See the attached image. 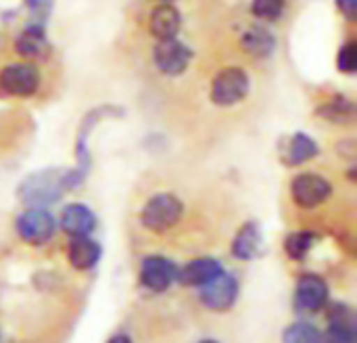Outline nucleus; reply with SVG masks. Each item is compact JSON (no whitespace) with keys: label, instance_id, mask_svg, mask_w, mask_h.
Wrapping results in <instances>:
<instances>
[{"label":"nucleus","instance_id":"19","mask_svg":"<svg viewBox=\"0 0 357 343\" xmlns=\"http://www.w3.org/2000/svg\"><path fill=\"white\" fill-rule=\"evenodd\" d=\"M222 264L215 258H197L188 264L182 266V270H178V279L180 285L184 287H201L207 281H211L213 277H218L222 272Z\"/></svg>","mask_w":357,"mask_h":343},{"label":"nucleus","instance_id":"12","mask_svg":"<svg viewBox=\"0 0 357 343\" xmlns=\"http://www.w3.org/2000/svg\"><path fill=\"white\" fill-rule=\"evenodd\" d=\"M322 343H357L356 314L347 304H335L328 312V329Z\"/></svg>","mask_w":357,"mask_h":343},{"label":"nucleus","instance_id":"4","mask_svg":"<svg viewBox=\"0 0 357 343\" xmlns=\"http://www.w3.org/2000/svg\"><path fill=\"white\" fill-rule=\"evenodd\" d=\"M19 239L27 245H46L56 233V218L46 207H27L15 220Z\"/></svg>","mask_w":357,"mask_h":343},{"label":"nucleus","instance_id":"16","mask_svg":"<svg viewBox=\"0 0 357 343\" xmlns=\"http://www.w3.org/2000/svg\"><path fill=\"white\" fill-rule=\"evenodd\" d=\"M182 27V15L176 4L163 2L157 4L149 15V31L157 40H169L180 34Z\"/></svg>","mask_w":357,"mask_h":343},{"label":"nucleus","instance_id":"8","mask_svg":"<svg viewBox=\"0 0 357 343\" xmlns=\"http://www.w3.org/2000/svg\"><path fill=\"white\" fill-rule=\"evenodd\" d=\"M192 61V52L186 44H182L178 38H169V40H157L155 48H153V65L157 67L159 73L167 75V78H176L182 75L186 71V67Z\"/></svg>","mask_w":357,"mask_h":343},{"label":"nucleus","instance_id":"6","mask_svg":"<svg viewBox=\"0 0 357 343\" xmlns=\"http://www.w3.org/2000/svg\"><path fill=\"white\" fill-rule=\"evenodd\" d=\"M0 88L19 98H27L40 88V71L31 61H19L0 69Z\"/></svg>","mask_w":357,"mask_h":343},{"label":"nucleus","instance_id":"24","mask_svg":"<svg viewBox=\"0 0 357 343\" xmlns=\"http://www.w3.org/2000/svg\"><path fill=\"white\" fill-rule=\"evenodd\" d=\"M287 10V0H251V15L261 21H278Z\"/></svg>","mask_w":357,"mask_h":343},{"label":"nucleus","instance_id":"17","mask_svg":"<svg viewBox=\"0 0 357 343\" xmlns=\"http://www.w3.org/2000/svg\"><path fill=\"white\" fill-rule=\"evenodd\" d=\"M59 226L69 237H88L96 228V214L84 203H69L61 212Z\"/></svg>","mask_w":357,"mask_h":343},{"label":"nucleus","instance_id":"10","mask_svg":"<svg viewBox=\"0 0 357 343\" xmlns=\"http://www.w3.org/2000/svg\"><path fill=\"white\" fill-rule=\"evenodd\" d=\"M331 298L328 291V283L320 277V275H303L297 281V289H295V306L299 312L305 314H316L320 310L326 308Z\"/></svg>","mask_w":357,"mask_h":343},{"label":"nucleus","instance_id":"14","mask_svg":"<svg viewBox=\"0 0 357 343\" xmlns=\"http://www.w3.org/2000/svg\"><path fill=\"white\" fill-rule=\"evenodd\" d=\"M318 153H320L318 143L305 132H295V134L287 136L280 145V159L289 168L303 166V163L312 161L314 157H318Z\"/></svg>","mask_w":357,"mask_h":343},{"label":"nucleus","instance_id":"9","mask_svg":"<svg viewBox=\"0 0 357 343\" xmlns=\"http://www.w3.org/2000/svg\"><path fill=\"white\" fill-rule=\"evenodd\" d=\"M123 111L113 107V105H102V107H94L90 113L84 115L82 124H79V130H77V140H75V157H77V166L75 170L82 174V176H88V170H90V147H88V138L92 134V130L105 119V117H111V115H121Z\"/></svg>","mask_w":357,"mask_h":343},{"label":"nucleus","instance_id":"26","mask_svg":"<svg viewBox=\"0 0 357 343\" xmlns=\"http://www.w3.org/2000/svg\"><path fill=\"white\" fill-rule=\"evenodd\" d=\"M335 2H337L339 13H341L349 23L357 21V0H335Z\"/></svg>","mask_w":357,"mask_h":343},{"label":"nucleus","instance_id":"20","mask_svg":"<svg viewBox=\"0 0 357 343\" xmlns=\"http://www.w3.org/2000/svg\"><path fill=\"white\" fill-rule=\"evenodd\" d=\"M241 46L249 57L268 59L276 50V38L266 25H251L243 31Z\"/></svg>","mask_w":357,"mask_h":343},{"label":"nucleus","instance_id":"28","mask_svg":"<svg viewBox=\"0 0 357 343\" xmlns=\"http://www.w3.org/2000/svg\"><path fill=\"white\" fill-rule=\"evenodd\" d=\"M199 343H220V342H215V340H203V342H199Z\"/></svg>","mask_w":357,"mask_h":343},{"label":"nucleus","instance_id":"11","mask_svg":"<svg viewBox=\"0 0 357 343\" xmlns=\"http://www.w3.org/2000/svg\"><path fill=\"white\" fill-rule=\"evenodd\" d=\"M178 279V268L163 256H146L140 264V285L153 293L167 291Z\"/></svg>","mask_w":357,"mask_h":343},{"label":"nucleus","instance_id":"25","mask_svg":"<svg viewBox=\"0 0 357 343\" xmlns=\"http://www.w3.org/2000/svg\"><path fill=\"white\" fill-rule=\"evenodd\" d=\"M337 69L341 73H347V75H354L357 71V44L354 40H349L347 44H343L339 48V54H337Z\"/></svg>","mask_w":357,"mask_h":343},{"label":"nucleus","instance_id":"3","mask_svg":"<svg viewBox=\"0 0 357 343\" xmlns=\"http://www.w3.org/2000/svg\"><path fill=\"white\" fill-rule=\"evenodd\" d=\"M251 90V78L243 67H224L211 80V103L215 107H234L245 101Z\"/></svg>","mask_w":357,"mask_h":343},{"label":"nucleus","instance_id":"18","mask_svg":"<svg viewBox=\"0 0 357 343\" xmlns=\"http://www.w3.org/2000/svg\"><path fill=\"white\" fill-rule=\"evenodd\" d=\"M102 249L100 245L88 237H71L67 245V260L75 270H92L100 262Z\"/></svg>","mask_w":357,"mask_h":343},{"label":"nucleus","instance_id":"2","mask_svg":"<svg viewBox=\"0 0 357 343\" xmlns=\"http://www.w3.org/2000/svg\"><path fill=\"white\" fill-rule=\"evenodd\" d=\"M184 216V203L180 197L174 193H157L146 199L142 212H140V222L146 231L163 235L172 231Z\"/></svg>","mask_w":357,"mask_h":343},{"label":"nucleus","instance_id":"21","mask_svg":"<svg viewBox=\"0 0 357 343\" xmlns=\"http://www.w3.org/2000/svg\"><path fill=\"white\" fill-rule=\"evenodd\" d=\"M318 115L331 124L347 126V124H354V119H356V103L351 98H345V96H335V98L320 105Z\"/></svg>","mask_w":357,"mask_h":343},{"label":"nucleus","instance_id":"7","mask_svg":"<svg viewBox=\"0 0 357 343\" xmlns=\"http://www.w3.org/2000/svg\"><path fill=\"white\" fill-rule=\"evenodd\" d=\"M201 304L211 312H226L236 304L238 298V281L234 275L222 270L218 277L199 287Z\"/></svg>","mask_w":357,"mask_h":343},{"label":"nucleus","instance_id":"1","mask_svg":"<svg viewBox=\"0 0 357 343\" xmlns=\"http://www.w3.org/2000/svg\"><path fill=\"white\" fill-rule=\"evenodd\" d=\"M86 176H82L75 168H44L27 174L19 187L17 197L27 207H48L56 203L67 191L77 189Z\"/></svg>","mask_w":357,"mask_h":343},{"label":"nucleus","instance_id":"13","mask_svg":"<svg viewBox=\"0 0 357 343\" xmlns=\"http://www.w3.org/2000/svg\"><path fill=\"white\" fill-rule=\"evenodd\" d=\"M15 52L23 59V61H40L46 59L50 52V42L46 38L44 25L40 23H29L25 29L19 31V36L15 38Z\"/></svg>","mask_w":357,"mask_h":343},{"label":"nucleus","instance_id":"22","mask_svg":"<svg viewBox=\"0 0 357 343\" xmlns=\"http://www.w3.org/2000/svg\"><path fill=\"white\" fill-rule=\"evenodd\" d=\"M316 243V235L312 231H297V233H289L284 237V254L295 260V262H301L307 258V254L312 251Z\"/></svg>","mask_w":357,"mask_h":343},{"label":"nucleus","instance_id":"27","mask_svg":"<svg viewBox=\"0 0 357 343\" xmlns=\"http://www.w3.org/2000/svg\"><path fill=\"white\" fill-rule=\"evenodd\" d=\"M107 343H132V340H130L128 335L119 333V335H113V337H111Z\"/></svg>","mask_w":357,"mask_h":343},{"label":"nucleus","instance_id":"5","mask_svg":"<svg viewBox=\"0 0 357 343\" xmlns=\"http://www.w3.org/2000/svg\"><path fill=\"white\" fill-rule=\"evenodd\" d=\"M333 195V182L314 172H301L291 180V197L297 207L314 210L326 203Z\"/></svg>","mask_w":357,"mask_h":343},{"label":"nucleus","instance_id":"23","mask_svg":"<svg viewBox=\"0 0 357 343\" xmlns=\"http://www.w3.org/2000/svg\"><path fill=\"white\" fill-rule=\"evenodd\" d=\"M282 343H322V331L307 321H297L284 329Z\"/></svg>","mask_w":357,"mask_h":343},{"label":"nucleus","instance_id":"29","mask_svg":"<svg viewBox=\"0 0 357 343\" xmlns=\"http://www.w3.org/2000/svg\"><path fill=\"white\" fill-rule=\"evenodd\" d=\"M165 2H174V0H165Z\"/></svg>","mask_w":357,"mask_h":343},{"label":"nucleus","instance_id":"15","mask_svg":"<svg viewBox=\"0 0 357 343\" xmlns=\"http://www.w3.org/2000/svg\"><path fill=\"white\" fill-rule=\"evenodd\" d=\"M232 256L241 262H251L255 258L261 256L264 251V233H261V226L253 220L245 222L234 239H232Z\"/></svg>","mask_w":357,"mask_h":343}]
</instances>
